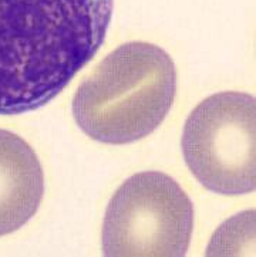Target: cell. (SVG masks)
Returning <instances> with one entry per match:
<instances>
[{
    "label": "cell",
    "instance_id": "2",
    "mask_svg": "<svg viewBox=\"0 0 256 257\" xmlns=\"http://www.w3.org/2000/svg\"><path fill=\"white\" fill-rule=\"evenodd\" d=\"M177 92L171 56L155 44L120 46L91 73L73 98V116L94 141L123 145L145 138L168 115Z\"/></svg>",
    "mask_w": 256,
    "mask_h": 257
},
{
    "label": "cell",
    "instance_id": "1",
    "mask_svg": "<svg viewBox=\"0 0 256 257\" xmlns=\"http://www.w3.org/2000/svg\"><path fill=\"white\" fill-rule=\"evenodd\" d=\"M114 0H0V115L49 104L99 53Z\"/></svg>",
    "mask_w": 256,
    "mask_h": 257
},
{
    "label": "cell",
    "instance_id": "3",
    "mask_svg": "<svg viewBox=\"0 0 256 257\" xmlns=\"http://www.w3.org/2000/svg\"><path fill=\"white\" fill-rule=\"evenodd\" d=\"M194 206L171 176L149 171L130 176L110 199L103 222L108 257H181L190 247Z\"/></svg>",
    "mask_w": 256,
    "mask_h": 257
},
{
    "label": "cell",
    "instance_id": "5",
    "mask_svg": "<svg viewBox=\"0 0 256 257\" xmlns=\"http://www.w3.org/2000/svg\"><path fill=\"white\" fill-rule=\"evenodd\" d=\"M43 193L44 175L33 148L22 137L0 130V236L33 217Z\"/></svg>",
    "mask_w": 256,
    "mask_h": 257
},
{
    "label": "cell",
    "instance_id": "4",
    "mask_svg": "<svg viewBox=\"0 0 256 257\" xmlns=\"http://www.w3.org/2000/svg\"><path fill=\"white\" fill-rule=\"evenodd\" d=\"M256 102L245 92H218L198 104L185 122V164L207 189L238 196L255 191Z\"/></svg>",
    "mask_w": 256,
    "mask_h": 257
}]
</instances>
